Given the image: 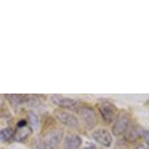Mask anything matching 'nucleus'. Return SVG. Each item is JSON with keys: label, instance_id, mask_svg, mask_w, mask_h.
<instances>
[{"label": "nucleus", "instance_id": "obj_5", "mask_svg": "<svg viewBox=\"0 0 149 149\" xmlns=\"http://www.w3.org/2000/svg\"><path fill=\"white\" fill-rule=\"evenodd\" d=\"M93 137L95 139V141L100 143L102 145L108 147L112 143V136L108 131L104 129H98L93 133Z\"/></svg>", "mask_w": 149, "mask_h": 149}, {"label": "nucleus", "instance_id": "obj_2", "mask_svg": "<svg viewBox=\"0 0 149 149\" xmlns=\"http://www.w3.org/2000/svg\"><path fill=\"white\" fill-rule=\"evenodd\" d=\"M80 117L82 118L84 124L88 127L89 129L94 128L97 123V113L93 108L91 107H81L78 110Z\"/></svg>", "mask_w": 149, "mask_h": 149}, {"label": "nucleus", "instance_id": "obj_14", "mask_svg": "<svg viewBox=\"0 0 149 149\" xmlns=\"http://www.w3.org/2000/svg\"><path fill=\"white\" fill-rule=\"evenodd\" d=\"M134 149H148V148H147V146L140 144V145H139V146H136V147H134Z\"/></svg>", "mask_w": 149, "mask_h": 149}, {"label": "nucleus", "instance_id": "obj_15", "mask_svg": "<svg viewBox=\"0 0 149 149\" xmlns=\"http://www.w3.org/2000/svg\"><path fill=\"white\" fill-rule=\"evenodd\" d=\"M84 149H97V147H95V145H88L87 147H85Z\"/></svg>", "mask_w": 149, "mask_h": 149}, {"label": "nucleus", "instance_id": "obj_10", "mask_svg": "<svg viewBox=\"0 0 149 149\" xmlns=\"http://www.w3.org/2000/svg\"><path fill=\"white\" fill-rule=\"evenodd\" d=\"M31 134L30 129L27 126H24V127H19V130L16 132L15 134V139L17 140H22L24 139L26 136H29Z\"/></svg>", "mask_w": 149, "mask_h": 149}, {"label": "nucleus", "instance_id": "obj_9", "mask_svg": "<svg viewBox=\"0 0 149 149\" xmlns=\"http://www.w3.org/2000/svg\"><path fill=\"white\" fill-rule=\"evenodd\" d=\"M82 144V139L77 134H70L65 139L66 149H79Z\"/></svg>", "mask_w": 149, "mask_h": 149}, {"label": "nucleus", "instance_id": "obj_6", "mask_svg": "<svg viewBox=\"0 0 149 149\" xmlns=\"http://www.w3.org/2000/svg\"><path fill=\"white\" fill-rule=\"evenodd\" d=\"M52 100L53 102L56 103L58 106L63 108H76L79 102L76 100H73V98L69 97H63L61 95H52Z\"/></svg>", "mask_w": 149, "mask_h": 149}, {"label": "nucleus", "instance_id": "obj_8", "mask_svg": "<svg viewBox=\"0 0 149 149\" xmlns=\"http://www.w3.org/2000/svg\"><path fill=\"white\" fill-rule=\"evenodd\" d=\"M63 137V132L61 130H54L51 133L48 134V136L46 137L45 142L48 143L49 145H51L52 147L56 148L58 144H60L61 139Z\"/></svg>", "mask_w": 149, "mask_h": 149}, {"label": "nucleus", "instance_id": "obj_11", "mask_svg": "<svg viewBox=\"0 0 149 149\" xmlns=\"http://www.w3.org/2000/svg\"><path fill=\"white\" fill-rule=\"evenodd\" d=\"M13 136V130L11 128H6L3 129V130L0 131V139L1 140H9Z\"/></svg>", "mask_w": 149, "mask_h": 149}, {"label": "nucleus", "instance_id": "obj_12", "mask_svg": "<svg viewBox=\"0 0 149 149\" xmlns=\"http://www.w3.org/2000/svg\"><path fill=\"white\" fill-rule=\"evenodd\" d=\"M29 120H30V123H31V126L35 130L38 129V126H39V120H38V117L36 116L34 113L32 112H29Z\"/></svg>", "mask_w": 149, "mask_h": 149}, {"label": "nucleus", "instance_id": "obj_1", "mask_svg": "<svg viewBox=\"0 0 149 149\" xmlns=\"http://www.w3.org/2000/svg\"><path fill=\"white\" fill-rule=\"evenodd\" d=\"M130 124V116H129L128 113L122 112L119 115H117V117L114 120L113 126H112L113 134H115V136H121V134H125V132L127 131Z\"/></svg>", "mask_w": 149, "mask_h": 149}, {"label": "nucleus", "instance_id": "obj_7", "mask_svg": "<svg viewBox=\"0 0 149 149\" xmlns=\"http://www.w3.org/2000/svg\"><path fill=\"white\" fill-rule=\"evenodd\" d=\"M143 131L136 125H131L128 127L127 131L125 132V139L129 142H136L140 136H142Z\"/></svg>", "mask_w": 149, "mask_h": 149}, {"label": "nucleus", "instance_id": "obj_3", "mask_svg": "<svg viewBox=\"0 0 149 149\" xmlns=\"http://www.w3.org/2000/svg\"><path fill=\"white\" fill-rule=\"evenodd\" d=\"M98 110L106 123H111L116 117V108L109 102H102L98 104Z\"/></svg>", "mask_w": 149, "mask_h": 149}, {"label": "nucleus", "instance_id": "obj_13", "mask_svg": "<svg viewBox=\"0 0 149 149\" xmlns=\"http://www.w3.org/2000/svg\"><path fill=\"white\" fill-rule=\"evenodd\" d=\"M142 136L145 137V140H146V142L149 144V132L148 131H143V134H142Z\"/></svg>", "mask_w": 149, "mask_h": 149}, {"label": "nucleus", "instance_id": "obj_4", "mask_svg": "<svg viewBox=\"0 0 149 149\" xmlns=\"http://www.w3.org/2000/svg\"><path fill=\"white\" fill-rule=\"evenodd\" d=\"M56 117L58 118V120L61 123H63L66 127L72 129H77L79 127V121H78L77 117L74 116L71 113H69V112L61 111V110L56 111Z\"/></svg>", "mask_w": 149, "mask_h": 149}]
</instances>
